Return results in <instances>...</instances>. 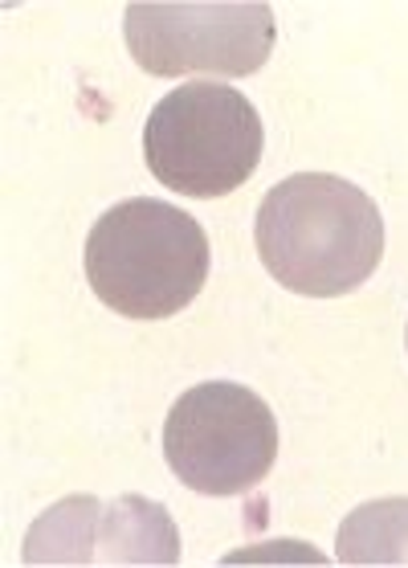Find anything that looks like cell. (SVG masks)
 Listing matches in <instances>:
<instances>
[{"mask_svg":"<svg viewBox=\"0 0 408 568\" xmlns=\"http://www.w3.org/2000/svg\"><path fill=\"white\" fill-rule=\"evenodd\" d=\"M123 38L152 78H245L274 53V9L262 0H135Z\"/></svg>","mask_w":408,"mask_h":568,"instance_id":"obj_5","label":"cell"},{"mask_svg":"<svg viewBox=\"0 0 408 568\" xmlns=\"http://www.w3.org/2000/svg\"><path fill=\"white\" fill-rule=\"evenodd\" d=\"M26 565H180V531L164 504L119 495H70L26 536Z\"/></svg>","mask_w":408,"mask_h":568,"instance_id":"obj_6","label":"cell"},{"mask_svg":"<svg viewBox=\"0 0 408 568\" xmlns=\"http://www.w3.org/2000/svg\"><path fill=\"white\" fill-rule=\"evenodd\" d=\"M339 565L351 568H405L408 565V495H388L359 504L351 516H344L339 536Z\"/></svg>","mask_w":408,"mask_h":568,"instance_id":"obj_7","label":"cell"},{"mask_svg":"<svg viewBox=\"0 0 408 568\" xmlns=\"http://www.w3.org/2000/svg\"><path fill=\"white\" fill-rule=\"evenodd\" d=\"M266 128L257 106L221 82H184L167 91L143 128V160L164 189L213 201L242 189L262 164Z\"/></svg>","mask_w":408,"mask_h":568,"instance_id":"obj_3","label":"cell"},{"mask_svg":"<svg viewBox=\"0 0 408 568\" xmlns=\"http://www.w3.org/2000/svg\"><path fill=\"white\" fill-rule=\"evenodd\" d=\"M405 339H408V336H405Z\"/></svg>","mask_w":408,"mask_h":568,"instance_id":"obj_8","label":"cell"},{"mask_svg":"<svg viewBox=\"0 0 408 568\" xmlns=\"http://www.w3.org/2000/svg\"><path fill=\"white\" fill-rule=\"evenodd\" d=\"M278 417L254 388L204 381L180 393L164 422L167 470L196 495L254 491L278 463Z\"/></svg>","mask_w":408,"mask_h":568,"instance_id":"obj_4","label":"cell"},{"mask_svg":"<svg viewBox=\"0 0 408 568\" xmlns=\"http://www.w3.org/2000/svg\"><path fill=\"white\" fill-rule=\"evenodd\" d=\"M254 242L278 286L306 298H339L380 266L384 217L359 184L335 172H294L257 205Z\"/></svg>","mask_w":408,"mask_h":568,"instance_id":"obj_1","label":"cell"},{"mask_svg":"<svg viewBox=\"0 0 408 568\" xmlns=\"http://www.w3.org/2000/svg\"><path fill=\"white\" fill-rule=\"evenodd\" d=\"M82 266L90 291L115 315L172 320L208 278V237L172 201L131 196L94 221Z\"/></svg>","mask_w":408,"mask_h":568,"instance_id":"obj_2","label":"cell"}]
</instances>
